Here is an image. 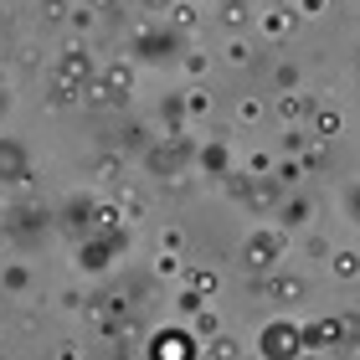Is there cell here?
I'll return each instance as SVG.
<instances>
[{"label": "cell", "mask_w": 360, "mask_h": 360, "mask_svg": "<svg viewBox=\"0 0 360 360\" xmlns=\"http://www.w3.org/2000/svg\"><path fill=\"white\" fill-rule=\"evenodd\" d=\"M335 273H340V278H355V273H360V257H355V252H335Z\"/></svg>", "instance_id": "cell-3"}, {"label": "cell", "mask_w": 360, "mask_h": 360, "mask_svg": "<svg viewBox=\"0 0 360 360\" xmlns=\"http://www.w3.org/2000/svg\"><path fill=\"white\" fill-rule=\"evenodd\" d=\"M324 11V0H304V15H319Z\"/></svg>", "instance_id": "cell-9"}, {"label": "cell", "mask_w": 360, "mask_h": 360, "mask_svg": "<svg viewBox=\"0 0 360 360\" xmlns=\"http://www.w3.org/2000/svg\"><path fill=\"white\" fill-rule=\"evenodd\" d=\"M319 134H324V139L340 134V113H335V108H324V113H319Z\"/></svg>", "instance_id": "cell-4"}, {"label": "cell", "mask_w": 360, "mask_h": 360, "mask_svg": "<svg viewBox=\"0 0 360 360\" xmlns=\"http://www.w3.org/2000/svg\"><path fill=\"white\" fill-rule=\"evenodd\" d=\"M263 31H268V37H288V31H293V15H283V11H278V15H268V21H263Z\"/></svg>", "instance_id": "cell-2"}, {"label": "cell", "mask_w": 360, "mask_h": 360, "mask_svg": "<svg viewBox=\"0 0 360 360\" xmlns=\"http://www.w3.org/2000/svg\"><path fill=\"white\" fill-rule=\"evenodd\" d=\"M283 113H288V119H299V113H304V98L288 93V98H283Z\"/></svg>", "instance_id": "cell-8"}, {"label": "cell", "mask_w": 360, "mask_h": 360, "mask_svg": "<svg viewBox=\"0 0 360 360\" xmlns=\"http://www.w3.org/2000/svg\"><path fill=\"white\" fill-rule=\"evenodd\" d=\"M304 217H309V206H304V201H293V206H288V211H283V221H288V226H299V221H304Z\"/></svg>", "instance_id": "cell-7"}, {"label": "cell", "mask_w": 360, "mask_h": 360, "mask_svg": "<svg viewBox=\"0 0 360 360\" xmlns=\"http://www.w3.org/2000/svg\"><path fill=\"white\" fill-rule=\"evenodd\" d=\"M191 288L195 293H211V288H217V273H191Z\"/></svg>", "instance_id": "cell-5"}, {"label": "cell", "mask_w": 360, "mask_h": 360, "mask_svg": "<svg viewBox=\"0 0 360 360\" xmlns=\"http://www.w3.org/2000/svg\"><path fill=\"white\" fill-rule=\"evenodd\" d=\"M299 345H304V340H299V335H293V330H288V324H273V330L263 335V350H268V355H293V350H299Z\"/></svg>", "instance_id": "cell-1"}, {"label": "cell", "mask_w": 360, "mask_h": 360, "mask_svg": "<svg viewBox=\"0 0 360 360\" xmlns=\"http://www.w3.org/2000/svg\"><path fill=\"white\" fill-rule=\"evenodd\" d=\"M226 57H232V62H242V68H248V62H252V46H248V41H232V52H226Z\"/></svg>", "instance_id": "cell-6"}]
</instances>
